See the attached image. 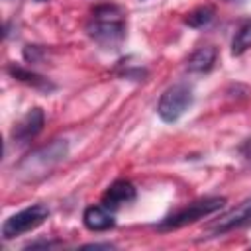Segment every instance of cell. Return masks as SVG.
<instances>
[{
  "mask_svg": "<svg viewBox=\"0 0 251 251\" xmlns=\"http://www.w3.org/2000/svg\"><path fill=\"white\" fill-rule=\"evenodd\" d=\"M86 31L102 47L116 49L126 37V24L122 20V10L112 4L96 6L92 10V22L86 25Z\"/></svg>",
  "mask_w": 251,
  "mask_h": 251,
  "instance_id": "1",
  "label": "cell"
},
{
  "mask_svg": "<svg viewBox=\"0 0 251 251\" xmlns=\"http://www.w3.org/2000/svg\"><path fill=\"white\" fill-rule=\"evenodd\" d=\"M67 151H69L67 139H53L49 145H43L33 153H29L25 159H22L16 167V173L24 180L41 178L67 157Z\"/></svg>",
  "mask_w": 251,
  "mask_h": 251,
  "instance_id": "2",
  "label": "cell"
},
{
  "mask_svg": "<svg viewBox=\"0 0 251 251\" xmlns=\"http://www.w3.org/2000/svg\"><path fill=\"white\" fill-rule=\"evenodd\" d=\"M226 204V198L224 196H210V198H204V200H196L192 204H188L186 208L167 216L165 220H161V224L157 226L159 231H171V229H178V227H184L188 224H194L198 222L200 218H206L218 210H222Z\"/></svg>",
  "mask_w": 251,
  "mask_h": 251,
  "instance_id": "3",
  "label": "cell"
},
{
  "mask_svg": "<svg viewBox=\"0 0 251 251\" xmlns=\"http://www.w3.org/2000/svg\"><path fill=\"white\" fill-rule=\"evenodd\" d=\"M190 106H192V88L186 82H176L161 94L159 104H157V114L163 122L173 124Z\"/></svg>",
  "mask_w": 251,
  "mask_h": 251,
  "instance_id": "4",
  "label": "cell"
},
{
  "mask_svg": "<svg viewBox=\"0 0 251 251\" xmlns=\"http://www.w3.org/2000/svg\"><path fill=\"white\" fill-rule=\"evenodd\" d=\"M49 216L47 206L43 204H33L27 206L16 214H12L4 224H2V237L4 239H14L25 231L35 229L37 226H41Z\"/></svg>",
  "mask_w": 251,
  "mask_h": 251,
  "instance_id": "5",
  "label": "cell"
},
{
  "mask_svg": "<svg viewBox=\"0 0 251 251\" xmlns=\"http://www.w3.org/2000/svg\"><path fill=\"white\" fill-rule=\"evenodd\" d=\"M247 224H251V198H247L245 202H241L233 210H229L224 216H220L216 222H212L206 227V231L210 233L208 237H216V235H222V233L231 231L235 227H243Z\"/></svg>",
  "mask_w": 251,
  "mask_h": 251,
  "instance_id": "6",
  "label": "cell"
},
{
  "mask_svg": "<svg viewBox=\"0 0 251 251\" xmlns=\"http://www.w3.org/2000/svg\"><path fill=\"white\" fill-rule=\"evenodd\" d=\"M43 124H45V114L41 108H31L20 122L14 124L12 131H10V137L12 141H18V143H25L29 139H33L41 129H43Z\"/></svg>",
  "mask_w": 251,
  "mask_h": 251,
  "instance_id": "7",
  "label": "cell"
},
{
  "mask_svg": "<svg viewBox=\"0 0 251 251\" xmlns=\"http://www.w3.org/2000/svg\"><path fill=\"white\" fill-rule=\"evenodd\" d=\"M133 200H135V186L129 180H124V178L114 180L106 188V192L102 194V204L110 210H116L122 204H129Z\"/></svg>",
  "mask_w": 251,
  "mask_h": 251,
  "instance_id": "8",
  "label": "cell"
},
{
  "mask_svg": "<svg viewBox=\"0 0 251 251\" xmlns=\"http://www.w3.org/2000/svg\"><path fill=\"white\" fill-rule=\"evenodd\" d=\"M82 224L90 231H108L116 226V220L110 214V208L102 204V206H88L82 212Z\"/></svg>",
  "mask_w": 251,
  "mask_h": 251,
  "instance_id": "9",
  "label": "cell"
},
{
  "mask_svg": "<svg viewBox=\"0 0 251 251\" xmlns=\"http://www.w3.org/2000/svg\"><path fill=\"white\" fill-rule=\"evenodd\" d=\"M216 59H218V47L206 43V45L196 47L190 53V57L186 61V69H188V73H208V71H212Z\"/></svg>",
  "mask_w": 251,
  "mask_h": 251,
  "instance_id": "10",
  "label": "cell"
},
{
  "mask_svg": "<svg viewBox=\"0 0 251 251\" xmlns=\"http://www.w3.org/2000/svg\"><path fill=\"white\" fill-rule=\"evenodd\" d=\"M8 73H10L12 78H16V80H20V82H24V84H29V86H33V88H37V90H41V92H51V90H55V84H53L51 80H47L45 76H41V75H37V73H33V71H27V69H24V67H20V65H10V67H8Z\"/></svg>",
  "mask_w": 251,
  "mask_h": 251,
  "instance_id": "11",
  "label": "cell"
},
{
  "mask_svg": "<svg viewBox=\"0 0 251 251\" xmlns=\"http://www.w3.org/2000/svg\"><path fill=\"white\" fill-rule=\"evenodd\" d=\"M214 16H216V10H214L212 6H198V8H194L192 12L186 14L184 24H186L188 27L202 29V27H206V25L214 20Z\"/></svg>",
  "mask_w": 251,
  "mask_h": 251,
  "instance_id": "12",
  "label": "cell"
},
{
  "mask_svg": "<svg viewBox=\"0 0 251 251\" xmlns=\"http://www.w3.org/2000/svg\"><path fill=\"white\" fill-rule=\"evenodd\" d=\"M251 47V20H245L233 35L231 41V55H241Z\"/></svg>",
  "mask_w": 251,
  "mask_h": 251,
  "instance_id": "13",
  "label": "cell"
},
{
  "mask_svg": "<svg viewBox=\"0 0 251 251\" xmlns=\"http://www.w3.org/2000/svg\"><path fill=\"white\" fill-rule=\"evenodd\" d=\"M22 55L31 65L33 63H41L43 57H45V47H41V45H25L24 51H22Z\"/></svg>",
  "mask_w": 251,
  "mask_h": 251,
  "instance_id": "14",
  "label": "cell"
},
{
  "mask_svg": "<svg viewBox=\"0 0 251 251\" xmlns=\"http://www.w3.org/2000/svg\"><path fill=\"white\" fill-rule=\"evenodd\" d=\"M57 243H59V241H45V239H43V241L27 243V245H25L24 249H39V247H47V249H49V247H53V245H57Z\"/></svg>",
  "mask_w": 251,
  "mask_h": 251,
  "instance_id": "15",
  "label": "cell"
},
{
  "mask_svg": "<svg viewBox=\"0 0 251 251\" xmlns=\"http://www.w3.org/2000/svg\"><path fill=\"white\" fill-rule=\"evenodd\" d=\"M80 249H114L112 243H88V245H82Z\"/></svg>",
  "mask_w": 251,
  "mask_h": 251,
  "instance_id": "16",
  "label": "cell"
},
{
  "mask_svg": "<svg viewBox=\"0 0 251 251\" xmlns=\"http://www.w3.org/2000/svg\"><path fill=\"white\" fill-rule=\"evenodd\" d=\"M35 2H45V0H35Z\"/></svg>",
  "mask_w": 251,
  "mask_h": 251,
  "instance_id": "17",
  "label": "cell"
}]
</instances>
